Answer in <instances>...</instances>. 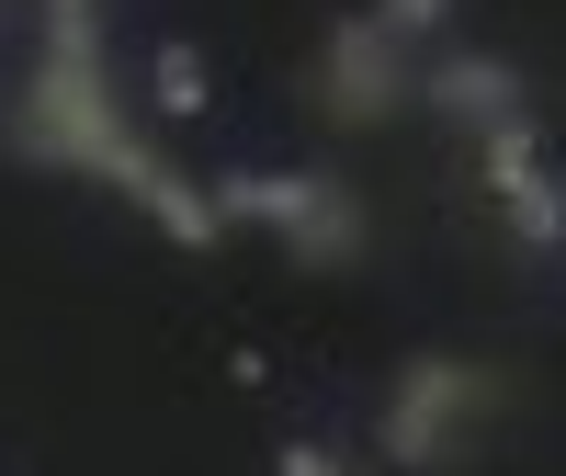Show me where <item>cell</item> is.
Instances as JSON below:
<instances>
[{
    "label": "cell",
    "mask_w": 566,
    "mask_h": 476,
    "mask_svg": "<svg viewBox=\"0 0 566 476\" xmlns=\"http://www.w3.org/2000/svg\"><path fill=\"white\" fill-rule=\"evenodd\" d=\"M317 194H328V170H272V159H261V170H216V182H205V205H216L227 227L250 216V227H272V238L295 227Z\"/></svg>",
    "instance_id": "cell-6"
},
{
    "label": "cell",
    "mask_w": 566,
    "mask_h": 476,
    "mask_svg": "<svg viewBox=\"0 0 566 476\" xmlns=\"http://www.w3.org/2000/svg\"><path fill=\"white\" fill-rule=\"evenodd\" d=\"M476 182H488V194H522V182H544V114H533V103L499 114V125H476Z\"/></svg>",
    "instance_id": "cell-9"
},
{
    "label": "cell",
    "mask_w": 566,
    "mask_h": 476,
    "mask_svg": "<svg viewBox=\"0 0 566 476\" xmlns=\"http://www.w3.org/2000/svg\"><path fill=\"white\" fill-rule=\"evenodd\" d=\"M272 476H352V454H328V443H272Z\"/></svg>",
    "instance_id": "cell-12"
},
{
    "label": "cell",
    "mask_w": 566,
    "mask_h": 476,
    "mask_svg": "<svg viewBox=\"0 0 566 476\" xmlns=\"http://www.w3.org/2000/svg\"><path fill=\"white\" fill-rule=\"evenodd\" d=\"M510 408V374L476 352H408L397 397H386V454L397 476H464L488 454V420Z\"/></svg>",
    "instance_id": "cell-2"
},
{
    "label": "cell",
    "mask_w": 566,
    "mask_h": 476,
    "mask_svg": "<svg viewBox=\"0 0 566 476\" xmlns=\"http://www.w3.org/2000/svg\"><path fill=\"white\" fill-rule=\"evenodd\" d=\"M114 194H125L136 216H148L159 238H181V250H216V238H227V216L205 205V182H193V170H170V159L148 148V136H136V148L114 159Z\"/></svg>",
    "instance_id": "cell-5"
},
{
    "label": "cell",
    "mask_w": 566,
    "mask_h": 476,
    "mask_svg": "<svg viewBox=\"0 0 566 476\" xmlns=\"http://www.w3.org/2000/svg\"><path fill=\"white\" fill-rule=\"evenodd\" d=\"M12 148L45 159V170L114 182V159L136 148V125H125L114 69H103V12H45V58L23 80V103H12Z\"/></svg>",
    "instance_id": "cell-1"
},
{
    "label": "cell",
    "mask_w": 566,
    "mask_h": 476,
    "mask_svg": "<svg viewBox=\"0 0 566 476\" xmlns=\"http://www.w3.org/2000/svg\"><path fill=\"white\" fill-rule=\"evenodd\" d=\"M363 12H374V34H397V45H442L464 0H363Z\"/></svg>",
    "instance_id": "cell-11"
},
{
    "label": "cell",
    "mask_w": 566,
    "mask_h": 476,
    "mask_svg": "<svg viewBox=\"0 0 566 476\" xmlns=\"http://www.w3.org/2000/svg\"><path fill=\"white\" fill-rule=\"evenodd\" d=\"M45 12H91V0H45Z\"/></svg>",
    "instance_id": "cell-13"
},
{
    "label": "cell",
    "mask_w": 566,
    "mask_h": 476,
    "mask_svg": "<svg viewBox=\"0 0 566 476\" xmlns=\"http://www.w3.org/2000/svg\"><path fill=\"white\" fill-rule=\"evenodd\" d=\"M408 45L397 34H374V12H340L317 34V58H306V103L328 114V125H352V136H374V125H397L408 114Z\"/></svg>",
    "instance_id": "cell-3"
},
{
    "label": "cell",
    "mask_w": 566,
    "mask_h": 476,
    "mask_svg": "<svg viewBox=\"0 0 566 476\" xmlns=\"http://www.w3.org/2000/svg\"><path fill=\"white\" fill-rule=\"evenodd\" d=\"M0 23H12V0H0Z\"/></svg>",
    "instance_id": "cell-14"
},
{
    "label": "cell",
    "mask_w": 566,
    "mask_h": 476,
    "mask_svg": "<svg viewBox=\"0 0 566 476\" xmlns=\"http://www.w3.org/2000/svg\"><path fill=\"white\" fill-rule=\"evenodd\" d=\"M205 103H216V69H205V45H193V34H159V45H148V114L193 125Z\"/></svg>",
    "instance_id": "cell-8"
},
{
    "label": "cell",
    "mask_w": 566,
    "mask_h": 476,
    "mask_svg": "<svg viewBox=\"0 0 566 476\" xmlns=\"http://www.w3.org/2000/svg\"><path fill=\"white\" fill-rule=\"evenodd\" d=\"M510 205V238H522V261H555V238H566V194H555V170L522 182V194H499Z\"/></svg>",
    "instance_id": "cell-10"
},
{
    "label": "cell",
    "mask_w": 566,
    "mask_h": 476,
    "mask_svg": "<svg viewBox=\"0 0 566 476\" xmlns=\"http://www.w3.org/2000/svg\"><path fill=\"white\" fill-rule=\"evenodd\" d=\"M408 103H431L442 125L476 136V125H499V114H522L533 80H522V58H499V45H442V58L408 80Z\"/></svg>",
    "instance_id": "cell-4"
},
{
    "label": "cell",
    "mask_w": 566,
    "mask_h": 476,
    "mask_svg": "<svg viewBox=\"0 0 566 476\" xmlns=\"http://www.w3.org/2000/svg\"><path fill=\"white\" fill-rule=\"evenodd\" d=\"M283 261H295V272H352L363 261V194H352V182H328V194L283 227Z\"/></svg>",
    "instance_id": "cell-7"
}]
</instances>
